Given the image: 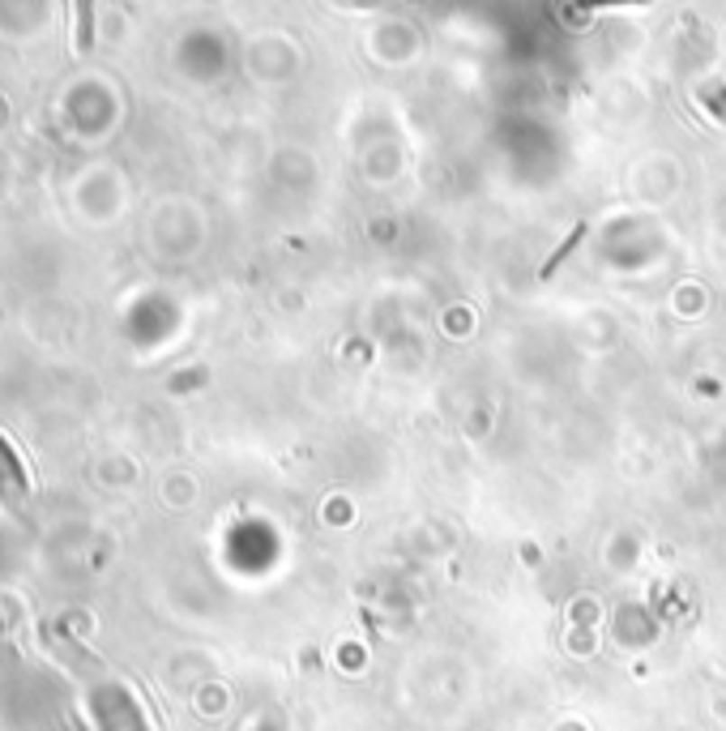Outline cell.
<instances>
[{"label":"cell","mask_w":726,"mask_h":731,"mask_svg":"<svg viewBox=\"0 0 726 731\" xmlns=\"http://www.w3.org/2000/svg\"><path fill=\"white\" fill-rule=\"evenodd\" d=\"M581 236H585V223H577V227L568 231L565 240H560V248H556V253H551V257L543 261V265H538V278H543V282H547V278L556 274V270H560V261H565L568 253H573V248H577V240H581Z\"/></svg>","instance_id":"cell-1"}]
</instances>
